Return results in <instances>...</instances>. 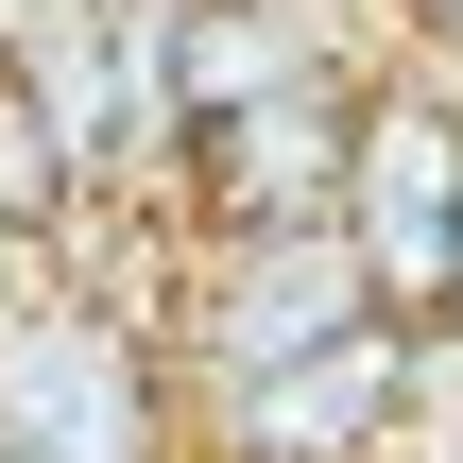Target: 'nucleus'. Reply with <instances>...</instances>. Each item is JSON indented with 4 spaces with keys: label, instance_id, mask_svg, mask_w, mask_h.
Instances as JSON below:
<instances>
[{
    "label": "nucleus",
    "instance_id": "f03ea898",
    "mask_svg": "<svg viewBox=\"0 0 463 463\" xmlns=\"http://www.w3.org/2000/svg\"><path fill=\"white\" fill-rule=\"evenodd\" d=\"M344 258H361V292H378V326H430L447 309V223H463V86H361V120H344Z\"/></svg>",
    "mask_w": 463,
    "mask_h": 463
},
{
    "label": "nucleus",
    "instance_id": "6e6552de",
    "mask_svg": "<svg viewBox=\"0 0 463 463\" xmlns=\"http://www.w3.org/2000/svg\"><path fill=\"white\" fill-rule=\"evenodd\" d=\"M447 309H463V223H447Z\"/></svg>",
    "mask_w": 463,
    "mask_h": 463
},
{
    "label": "nucleus",
    "instance_id": "423d86ee",
    "mask_svg": "<svg viewBox=\"0 0 463 463\" xmlns=\"http://www.w3.org/2000/svg\"><path fill=\"white\" fill-rule=\"evenodd\" d=\"M412 34H430V52H463V0H412Z\"/></svg>",
    "mask_w": 463,
    "mask_h": 463
},
{
    "label": "nucleus",
    "instance_id": "0eeeda50",
    "mask_svg": "<svg viewBox=\"0 0 463 463\" xmlns=\"http://www.w3.org/2000/svg\"><path fill=\"white\" fill-rule=\"evenodd\" d=\"M378 463H463V447H447V430H395V447H378Z\"/></svg>",
    "mask_w": 463,
    "mask_h": 463
},
{
    "label": "nucleus",
    "instance_id": "39448f33",
    "mask_svg": "<svg viewBox=\"0 0 463 463\" xmlns=\"http://www.w3.org/2000/svg\"><path fill=\"white\" fill-rule=\"evenodd\" d=\"M395 430H412V326H344V344L206 395V447L223 463H378Z\"/></svg>",
    "mask_w": 463,
    "mask_h": 463
},
{
    "label": "nucleus",
    "instance_id": "20e7f679",
    "mask_svg": "<svg viewBox=\"0 0 463 463\" xmlns=\"http://www.w3.org/2000/svg\"><path fill=\"white\" fill-rule=\"evenodd\" d=\"M344 120H361V86H344V69H309V86H275V103H241V120L172 137L189 223H206V241H292V223H326V206H344Z\"/></svg>",
    "mask_w": 463,
    "mask_h": 463
},
{
    "label": "nucleus",
    "instance_id": "f257e3e1",
    "mask_svg": "<svg viewBox=\"0 0 463 463\" xmlns=\"http://www.w3.org/2000/svg\"><path fill=\"white\" fill-rule=\"evenodd\" d=\"M172 361L103 292H0V463H155Z\"/></svg>",
    "mask_w": 463,
    "mask_h": 463
},
{
    "label": "nucleus",
    "instance_id": "7ed1b4c3",
    "mask_svg": "<svg viewBox=\"0 0 463 463\" xmlns=\"http://www.w3.org/2000/svg\"><path fill=\"white\" fill-rule=\"evenodd\" d=\"M344 326H378V292H361L344 223H292V241H223L172 344H189V395H241V378H275V361L344 344Z\"/></svg>",
    "mask_w": 463,
    "mask_h": 463
}]
</instances>
